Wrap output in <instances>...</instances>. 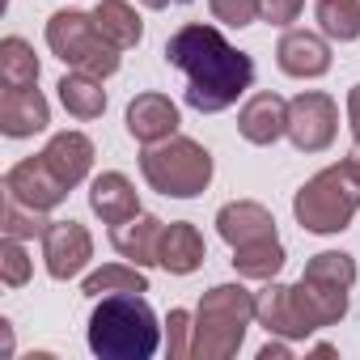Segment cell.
Listing matches in <instances>:
<instances>
[{
  "label": "cell",
  "mask_w": 360,
  "mask_h": 360,
  "mask_svg": "<svg viewBox=\"0 0 360 360\" xmlns=\"http://www.w3.org/2000/svg\"><path fill=\"white\" fill-rule=\"evenodd\" d=\"M165 64L187 77V106L217 115L229 110L255 85V60L238 51L217 26L191 22L165 43Z\"/></svg>",
  "instance_id": "6da1fadb"
},
{
  "label": "cell",
  "mask_w": 360,
  "mask_h": 360,
  "mask_svg": "<svg viewBox=\"0 0 360 360\" xmlns=\"http://www.w3.org/2000/svg\"><path fill=\"white\" fill-rule=\"evenodd\" d=\"M157 343L161 326L140 292H110L89 314V352L102 360H148Z\"/></svg>",
  "instance_id": "7a4b0ae2"
},
{
  "label": "cell",
  "mask_w": 360,
  "mask_h": 360,
  "mask_svg": "<svg viewBox=\"0 0 360 360\" xmlns=\"http://www.w3.org/2000/svg\"><path fill=\"white\" fill-rule=\"evenodd\" d=\"M356 284V263L343 250H322L305 263V276L297 284H288L292 292V309L305 326V335L335 326L347 314V292Z\"/></svg>",
  "instance_id": "3957f363"
},
{
  "label": "cell",
  "mask_w": 360,
  "mask_h": 360,
  "mask_svg": "<svg viewBox=\"0 0 360 360\" xmlns=\"http://www.w3.org/2000/svg\"><path fill=\"white\" fill-rule=\"evenodd\" d=\"M255 305H259V297L246 292L242 284L208 288L200 309H195V347H191V356H200V360H229L242 347V339H246Z\"/></svg>",
  "instance_id": "277c9868"
},
{
  "label": "cell",
  "mask_w": 360,
  "mask_h": 360,
  "mask_svg": "<svg viewBox=\"0 0 360 360\" xmlns=\"http://www.w3.org/2000/svg\"><path fill=\"white\" fill-rule=\"evenodd\" d=\"M140 174L157 195L169 200H195L212 183V153L200 140L169 136L161 144H148L140 153Z\"/></svg>",
  "instance_id": "5b68a950"
},
{
  "label": "cell",
  "mask_w": 360,
  "mask_h": 360,
  "mask_svg": "<svg viewBox=\"0 0 360 360\" xmlns=\"http://www.w3.org/2000/svg\"><path fill=\"white\" fill-rule=\"evenodd\" d=\"M356 212H360V183L343 161L318 169L292 200V217L309 233H343Z\"/></svg>",
  "instance_id": "8992f818"
},
{
  "label": "cell",
  "mask_w": 360,
  "mask_h": 360,
  "mask_svg": "<svg viewBox=\"0 0 360 360\" xmlns=\"http://www.w3.org/2000/svg\"><path fill=\"white\" fill-rule=\"evenodd\" d=\"M47 47L64 64H72L77 72H89L98 81H106V77L119 72V47H110L102 39V30L94 26V13H81V9L51 13V22H47Z\"/></svg>",
  "instance_id": "52a82bcc"
},
{
  "label": "cell",
  "mask_w": 360,
  "mask_h": 360,
  "mask_svg": "<svg viewBox=\"0 0 360 360\" xmlns=\"http://www.w3.org/2000/svg\"><path fill=\"white\" fill-rule=\"evenodd\" d=\"M335 131H339V106H335V98L309 89V94H297V98L288 102V140H292L301 153H322V148H330Z\"/></svg>",
  "instance_id": "ba28073f"
},
{
  "label": "cell",
  "mask_w": 360,
  "mask_h": 360,
  "mask_svg": "<svg viewBox=\"0 0 360 360\" xmlns=\"http://www.w3.org/2000/svg\"><path fill=\"white\" fill-rule=\"evenodd\" d=\"M68 191H72V187H68L64 178L47 165V157H43V153H39V157L18 161V165L5 174V195L22 200V204H26V208H34V212H51V208H60Z\"/></svg>",
  "instance_id": "9c48e42d"
},
{
  "label": "cell",
  "mask_w": 360,
  "mask_h": 360,
  "mask_svg": "<svg viewBox=\"0 0 360 360\" xmlns=\"http://www.w3.org/2000/svg\"><path fill=\"white\" fill-rule=\"evenodd\" d=\"M43 259L51 280H72L89 267L94 259V238L81 221H51V229L43 233Z\"/></svg>",
  "instance_id": "30bf717a"
},
{
  "label": "cell",
  "mask_w": 360,
  "mask_h": 360,
  "mask_svg": "<svg viewBox=\"0 0 360 360\" xmlns=\"http://www.w3.org/2000/svg\"><path fill=\"white\" fill-rule=\"evenodd\" d=\"M276 64H280V72L309 81V77L330 72V47H326L322 34H309V30H284L280 47H276Z\"/></svg>",
  "instance_id": "8fae6325"
},
{
  "label": "cell",
  "mask_w": 360,
  "mask_h": 360,
  "mask_svg": "<svg viewBox=\"0 0 360 360\" xmlns=\"http://www.w3.org/2000/svg\"><path fill=\"white\" fill-rule=\"evenodd\" d=\"M51 123V106L47 98L30 85V89H5L0 94V131L22 140V136H34Z\"/></svg>",
  "instance_id": "7c38bea8"
},
{
  "label": "cell",
  "mask_w": 360,
  "mask_h": 360,
  "mask_svg": "<svg viewBox=\"0 0 360 360\" xmlns=\"http://www.w3.org/2000/svg\"><path fill=\"white\" fill-rule=\"evenodd\" d=\"M89 208L106 221V225H123L131 217H140V195L131 187V178L119 169H106L89 183Z\"/></svg>",
  "instance_id": "4fadbf2b"
},
{
  "label": "cell",
  "mask_w": 360,
  "mask_h": 360,
  "mask_svg": "<svg viewBox=\"0 0 360 360\" xmlns=\"http://www.w3.org/2000/svg\"><path fill=\"white\" fill-rule=\"evenodd\" d=\"M127 131L140 144H161L178 131V106L165 94H140L127 106Z\"/></svg>",
  "instance_id": "5bb4252c"
},
{
  "label": "cell",
  "mask_w": 360,
  "mask_h": 360,
  "mask_svg": "<svg viewBox=\"0 0 360 360\" xmlns=\"http://www.w3.org/2000/svg\"><path fill=\"white\" fill-rule=\"evenodd\" d=\"M238 131L250 144H276L288 136V102L280 94H255L238 115Z\"/></svg>",
  "instance_id": "9a60e30c"
},
{
  "label": "cell",
  "mask_w": 360,
  "mask_h": 360,
  "mask_svg": "<svg viewBox=\"0 0 360 360\" xmlns=\"http://www.w3.org/2000/svg\"><path fill=\"white\" fill-rule=\"evenodd\" d=\"M204 259H208V250H204V238H200V229H195V225L174 221V225H165V229H161L157 263H161L169 276H191V271H200V267H204Z\"/></svg>",
  "instance_id": "2e32d148"
},
{
  "label": "cell",
  "mask_w": 360,
  "mask_h": 360,
  "mask_svg": "<svg viewBox=\"0 0 360 360\" xmlns=\"http://www.w3.org/2000/svg\"><path fill=\"white\" fill-rule=\"evenodd\" d=\"M161 229H165V221L140 212V217H131V221H123V225H110V246H115L127 263L153 267V263H157V246H161Z\"/></svg>",
  "instance_id": "e0dca14e"
},
{
  "label": "cell",
  "mask_w": 360,
  "mask_h": 360,
  "mask_svg": "<svg viewBox=\"0 0 360 360\" xmlns=\"http://www.w3.org/2000/svg\"><path fill=\"white\" fill-rule=\"evenodd\" d=\"M43 157H47V165L64 178L68 187H77V183H85V174L94 169V140L85 131H56L47 140Z\"/></svg>",
  "instance_id": "ac0fdd59"
},
{
  "label": "cell",
  "mask_w": 360,
  "mask_h": 360,
  "mask_svg": "<svg viewBox=\"0 0 360 360\" xmlns=\"http://www.w3.org/2000/svg\"><path fill=\"white\" fill-rule=\"evenodd\" d=\"M217 229L229 246H246V242H259V238H271L276 233V221L263 204L255 200H238V204H225L217 212Z\"/></svg>",
  "instance_id": "d6986e66"
},
{
  "label": "cell",
  "mask_w": 360,
  "mask_h": 360,
  "mask_svg": "<svg viewBox=\"0 0 360 360\" xmlns=\"http://www.w3.org/2000/svg\"><path fill=\"white\" fill-rule=\"evenodd\" d=\"M255 318L267 326V335H284V339H305V326L292 309V292L288 284H267L259 292V305H255Z\"/></svg>",
  "instance_id": "ffe728a7"
},
{
  "label": "cell",
  "mask_w": 360,
  "mask_h": 360,
  "mask_svg": "<svg viewBox=\"0 0 360 360\" xmlns=\"http://www.w3.org/2000/svg\"><path fill=\"white\" fill-rule=\"evenodd\" d=\"M94 26L102 30V39L119 51L136 47L140 34H144V22L136 18V9L127 5V0H98V9H94Z\"/></svg>",
  "instance_id": "44dd1931"
},
{
  "label": "cell",
  "mask_w": 360,
  "mask_h": 360,
  "mask_svg": "<svg viewBox=\"0 0 360 360\" xmlns=\"http://www.w3.org/2000/svg\"><path fill=\"white\" fill-rule=\"evenodd\" d=\"M56 89H60V102L72 119H98L106 110V89L89 72H68V77H60Z\"/></svg>",
  "instance_id": "7402d4cb"
},
{
  "label": "cell",
  "mask_w": 360,
  "mask_h": 360,
  "mask_svg": "<svg viewBox=\"0 0 360 360\" xmlns=\"http://www.w3.org/2000/svg\"><path fill=\"white\" fill-rule=\"evenodd\" d=\"M284 259L288 255H284V246H280L276 233L259 238V242H246V246H233V267L246 280H276L280 267H284Z\"/></svg>",
  "instance_id": "603a6c76"
},
{
  "label": "cell",
  "mask_w": 360,
  "mask_h": 360,
  "mask_svg": "<svg viewBox=\"0 0 360 360\" xmlns=\"http://www.w3.org/2000/svg\"><path fill=\"white\" fill-rule=\"evenodd\" d=\"M0 81L5 89H30L39 81V60H34V47L18 34H9L0 43Z\"/></svg>",
  "instance_id": "cb8c5ba5"
},
{
  "label": "cell",
  "mask_w": 360,
  "mask_h": 360,
  "mask_svg": "<svg viewBox=\"0 0 360 360\" xmlns=\"http://www.w3.org/2000/svg\"><path fill=\"white\" fill-rule=\"evenodd\" d=\"M318 26L335 43H356L360 39V0H318Z\"/></svg>",
  "instance_id": "d4e9b609"
},
{
  "label": "cell",
  "mask_w": 360,
  "mask_h": 360,
  "mask_svg": "<svg viewBox=\"0 0 360 360\" xmlns=\"http://www.w3.org/2000/svg\"><path fill=\"white\" fill-rule=\"evenodd\" d=\"M85 297H102V292H148V276L136 263H106L102 271H94L81 284Z\"/></svg>",
  "instance_id": "484cf974"
},
{
  "label": "cell",
  "mask_w": 360,
  "mask_h": 360,
  "mask_svg": "<svg viewBox=\"0 0 360 360\" xmlns=\"http://www.w3.org/2000/svg\"><path fill=\"white\" fill-rule=\"evenodd\" d=\"M0 225H5V238H43L51 229V221H43V212L26 208L13 195H5V204H0Z\"/></svg>",
  "instance_id": "4316f807"
},
{
  "label": "cell",
  "mask_w": 360,
  "mask_h": 360,
  "mask_svg": "<svg viewBox=\"0 0 360 360\" xmlns=\"http://www.w3.org/2000/svg\"><path fill=\"white\" fill-rule=\"evenodd\" d=\"M30 255L22 250V238H5V246H0V280H5L9 288H22L30 280Z\"/></svg>",
  "instance_id": "83f0119b"
},
{
  "label": "cell",
  "mask_w": 360,
  "mask_h": 360,
  "mask_svg": "<svg viewBox=\"0 0 360 360\" xmlns=\"http://www.w3.org/2000/svg\"><path fill=\"white\" fill-rule=\"evenodd\" d=\"M165 326H169V356H174V360H187L191 347H195V339H191V335H195L191 314H187V309H169V322H165Z\"/></svg>",
  "instance_id": "f1b7e54d"
},
{
  "label": "cell",
  "mask_w": 360,
  "mask_h": 360,
  "mask_svg": "<svg viewBox=\"0 0 360 360\" xmlns=\"http://www.w3.org/2000/svg\"><path fill=\"white\" fill-rule=\"evenodd\" d=\"M208 9H212L217 22L242 30V26H250V22L259 18V0H208Z\"/></svg>",
  "instance_id": "f546056e"
},
{
  "label": "cell",
  "mask_w": 360,
  "mask_h": 360,
  "mask_svg": "<svg viewBox=\"0 0 360 360\" xmlns=\"http://www.w3.org/2000/svg\"><path fill=\"white\" fill-rule=\"evenodd\" d=\"M305 9V0H259V18L271 26H292Z\"/></svg>",
  "instance_id": "4dcf8cb0"
},
{
  "label": "cell",
  "mask_w": 360,
  "mask_h": 360,
  "mask_svg": "<svg viewBox=\"0 0 360 360\" xmlns=\"http://www.w3.org/2000/svg\"><path fill=\"white\" fill-rule=\"evenodd\" d=\"M347 123H352V131L360 140V85H352V94H347Z\"/></svg>",
  "instance_id": "1f68e13d"
},
{
  "label": "cell",
  "mask_w": 360,
  "mask_h": 360,
  "mask_svg": "<svg viewBox=\"0 0 360 360\" xmlns=\"http://www.w3.org/2000/svg\"><path fill=\"white\" fill-rule=\"evenodd\" d=\"M343 165H347V169H352V178H356V183H360V140H356V144H352V153H347V157H343Z\"/></svg>",
  "instance_id": "d6a6232c"
},
{
  "label": "cell",
  "mask_w": 360,
  "mask_h": 360,
  "mask_svg": "<svg viewBox=\"0 0 360 360\" xmlns=\"http://www.w3.org/2000/svg\"><path fill=\"white\" fill-rule=\"evenodd\" d=\"M271 356H288V347H284V343H267V347L259 352V360H271Z\"/></svg>",
  "instance_id": "836d02e7"
},
{
  "label": "cell",
  "mask_w": 360,
  "mask_h": 360,
  "mask_svg": "<svg viewBox=\"0 0 360 360\" xmlns=\"http://www.w3.org/2000/svg\"><path fill=\"white\" fill-rule=\"evenodd\" d=\"M144 5H148V9H165V5H169V0H144Z\"/></svg>",
  "instance_id": "e575fe53"
}]
</instances>
